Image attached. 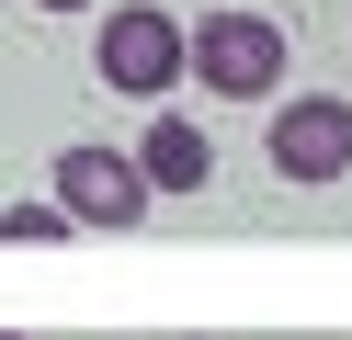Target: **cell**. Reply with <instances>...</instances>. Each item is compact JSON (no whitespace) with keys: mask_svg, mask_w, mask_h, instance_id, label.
Masks as SVG:
<instances>
[{"mask_svg":"<svg viewBox=\"0 0 352 340\" xmlns=\"http://www.w3.org/2000/svg\"><path fill=\"white\" fill-rule=\"evenodd\" d=\"M91 68H102V91H125V102L182 91V12H160V0H114L102 34H91Z\"/></svg>","mask_w":352,"mask_h":340,"instance_id":"7a4b0ae2","label":"cell"},{"mask_svg":"<svg viewBox=\"0 0 352 340\" xmlns=\"http://www.w3.org/2000/svg\"><path fill=\"white\" fill-rule=\"evenodd\" d=\"M182 80H205L216 102H273L284 91V12H205V23H182Z\"/></svg>","mask_w":352,"mask_h":340,"instance_id":"6da1fadb","label":"cell"},{"mask_svg":"<svg viewBox=\"0 0 352 340\" xmlns=\"http://www.w3.org/2000/svg\"><path fill=\"white\" fill-rule=\"evenodd\" d=\"M0 238H23V249H34V238H69V216H57V204H12V216H0Z\"/></svg>","mask_w":352,"mask_h":340,"instance_id":"8992f818","label":"cell"},{"mask_svg":"<svg viewBox=\"0 0 352 340\" xmlns=\"http://www.w3.org/2000/svg\"><path fill=\"white\" fill-rule=\"evenodd\" d=\"M34 12H91V0H34Z\"/></svg>","mask_w":352,"mask_h":340,"instance_id":"52a82bcc","label":"cell"},{"mask_svg":"<svg viewBox=\"0 0 352 340\" xmlns=\"http://www.w3.org/2000/svg\"><path fill=\"white\" fill-rule=\"evenodd\" d=\"M125 159L148 170V193H205V181H216V148H205L193 113H148V136H137Z\"/></svg>","mask_w":352,"mask_h":340,"instance_id":"5b68a950","label":"cell"},{"mask_svg":"<svg viewBox=\"0 0 352 340\" xmlns=\"http://www.w3.org/2000/svg\"><path fill=\"white\" fill-rule=\"evenodd\" d=\"M46 181H57V216L69 227H148V204H160L125 148H57Z\"/></svg>","mask_w":352,"mask_h":340,"instance_id":"3957f363","label":"cell"},{"mask_svg":"<svg viewBox=\"0 0 352 340\" xmlns=\"http://www.w3.org/2000/svg\"><path fill=\"white\" fill-rule=\"evenodd\" d=\"M261 148H273L284 181H341L352 170V102H341V91H296V102H273Z\"/></svg>","mask_w":352,"mask_h":340,"instance_id":"277c9868","label":"cell"},{"mask_svg":"<svg viewBox=\"0 0 352 340\" xmlns=\"http://www.w3.org/2000/svg\"><path fill=\"white\" fill-rule=\"evenodd\" d=\"M0 340H12V329H0Z\"/></svg>","mask_w":352,"mask_h":340,"instance_id":"ba28073f","label":"cell"}]
</instances>
